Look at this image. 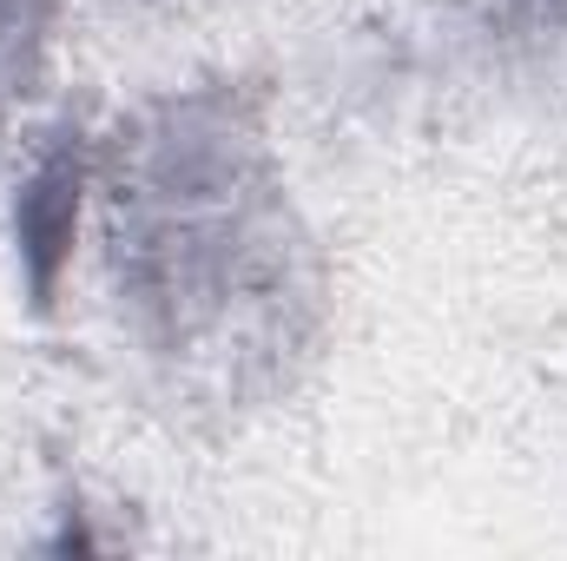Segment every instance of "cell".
<instances>
[{
    "label": "cell",
    "instance_id": "6da1fadb",
    "mask_svg": "<svg viewBox=\"0 0 567 561\" xmlns=\"http://www.w3.org/2000/svg\"><path fill=\"white\" fill-rule=\"evenodd\" d=\"M93 238L120 337L185 422L278 410L317 364L330 265L251 80L140 100L100 140Z\"/></svg>",
    "mask_w": 567,
    "mask_h": 561
},
{
    "label": "cell",
    "instance_id": "7a4b0ae2",
    "mask_svg": "<svg viewBox=\"0 0 567 561\" xmlns=\"http://www.w3.org/2000/svg\"><path fill=\"white\" fill-rule=\"evenodd\" d=\"M93 165H100V140H86V126H60L47 145L27 159L20 185H13V265L27 284L33 310H53L60 284L73 272L80 232L93 218Z\"/></svg>",
    "mask_w": 567,
    "mask_h": 561
},
{
    "label": "cell",
    "instance_id": "3957f363",
    "mask_svg": "<svg viewBox=\"0 0 567 561\" xmlns=\"http://www.w3.org/2000/svg\"><path fill=\"white\" fill-rule=\"evenodd\" d=\"M60 0H0V120H13L53 67Z\"/></svg>",
    "mask_w": 567,
    "mask_h": 561
}]
</instances>
